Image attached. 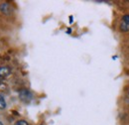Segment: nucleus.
Wrapping results in <instances>:
<instances>
[{
  "label": "nucleus",
  "instance_id": "6e6552de",
  "mask_svg": "<svg viewBox=\"0 0 129 125\" xmlns=\"http://www.w3.org/2000/svg\"><path fill=\"white\" fill-rule=\"evenodd\" d=\"M70 18H71V20H70V22H71V23H73V16H71Z\"/></svg>",
  "mask_w": 129,
  "mask_h": 125
},
{
  "label": "nucleus",
  "instance_id": "20e7f679",
  "mask_svg": "<svg viewBox=\"0 0 129 125\" xmlns=\"http://www.w3.org/2000/svg\"><path fill=\"white\" fill-rule=\"evenodd\" d=\"M120 29L122 30V31H129V25L128 24H126V23H122L121 25H120Z\"/></svg>",
  "mask_w": 129,
  "mask_h": 125
},
{
  "label": "nucleus",
  "instance_id": "f257e3e1",
  "mask_svg": "<svg viewBox=\"0 0 129 125\" xmlns=\"http://www.w3.org/2000/svg\"><path fill=\"white\" fill-rule=\"evenodd\" d=\"M19 97H20V99L22 100V101H24V102H29V101H31L33 98V94L29 91V90H27V89H22L20 92H19Z\"/></svg>",
  "mask_w": 129,
  "mask_h": 125
},
{
  "label": "nucleus",
  "instance_id": "7ed1b4c3",
  "mask_svg": "<svg viewBox=\"0 0 129 125\" xmlns=\"http://www.w3.org/2000/svg\"><path fill=\"white\" fill-rule=\"evenodd\" d=\"M10 73H11V71L9 68H7V67H1L0 68V78L7 77L10 75Z\"/></svg>",
  "mask_w": 129,
  "mask_h": 125
},
{
  "label": "nucleus",
  "instance_id": "1a4fd4ad",
  "mask_svg": "<svg viewBox=\"0 0 129 125\" xmlns=\"http://www.w3.org/2000/svg\"><path fill=\"white\" fill-rule=\"evenodd\" d=\"M0 125H3V123H2V122H1V121H0Z\"/></svg>",
  "mask_w": 129,
  "mask_h": 125
},
{
  "label": "nucleus",
  "instance_id": "0eeeda50",
  "mask_svg": "<svg viewBox=\"0 0 129 125\" xmlns=\"http://www.w3.org/2000/svg\"><path fill=\"white\" fill-rule=\"evenodd\" d=\"M122 19H123V22H124V23H126V24L129 25V15H124Z\"/></svg>",
  "mask_w": 129,
  "mask_h": 125
},
{
  "label": "nucleus",
  "instance_id": "39448f33",
  "mask_svg": "<svg viewBox=\"0 0 129 125\" xmlns=\"http://www.w3.org/2000/svg\"><path fill=\"white\" fill-rule=\"evenodd\" d=\"M6 107V102L2 96H0V109H4Z\"/></svg>",
  "mask_w": 129,
  "mask_h": 125
},
{
  "label": "nucleus",
  "instance_id": "423d86ee",
  "mask_svg": "<svg viewBox=\"0 0 129 125\" xmlns=\"http://www.w3.org/2000/svg\"><path fill=\"white\" fill-rule=\"evenodd\" d=\"M15 125H28V122L25 121V120H18Z\"/></svg>",
  "mask_w": 129,
  "mask_h": 125
},
{
  "label": "nucleus",
  "instance_id": "f03ea898",
  "mask_svg": "<svg viewBox=\"0 0 129 125\" xmlns=\"http://www.w3.org/2000/svg\"><path fill=\"white\" fill-rule=\"evenodd\" d=\"M0 11H1V13L5 14V15H10L12 13V8L8 3L4 2V3L0 4Z\"/></svg>",
  "mask_w": 129,
  "mask_h": 125
}]
</instances>
